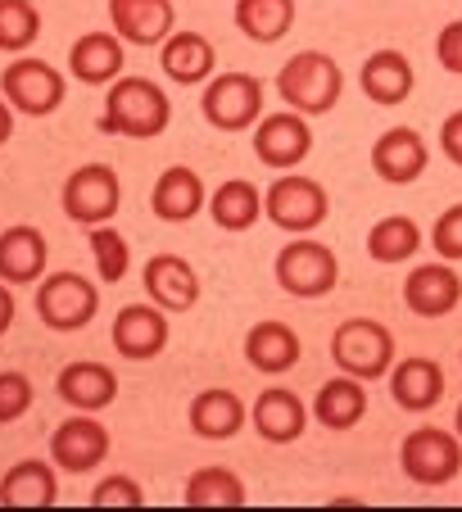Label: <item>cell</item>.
<instances>
[{
    "label": "cell",
    "mask_w": 462,
    "mask_h": 512,
    "mask_svg": "<svg viewBox=\"0 0 462 512\" xmlns=\"http://www.w3.org/2000/svg\"><path fill=\"white\" fill-rule=\"evenodd\" d=\"M173 123V105L159 91V82L123 73L118 82H109L105 91V109H100L96 127L105 136H127V141H154L164 136Z\"/></svg>",
    "instance_id": "obj_1"
},
{
    "label": "cell",
    "mask_w": 462,
    "mask_h": 512,
    "mask_svg": "<svg viewBox=\"0 0 462 512\" xmlns=\"http://www.w3.org/2000/svg\"><path fill=\"white\" fill-rule=\"evenodd\" d=\"M272 91L286 109L304 118H318V114H331L345 96V73L340 64L327 55V50H299L290 55L286 64L277 68V78H272Z\"/></svg>",
    "instance_id": "obj_2"
},
{
    "label": "cell",
    "mask_w": 462,
    "mask_h": 512,
    "mask_svg": "<svg viewBox=\"0 0 462 512\" xmlns=\"http://www.w3.org/2000/svg\"><path fill=\"white\" fill-rule=\"evenodd\" d=\"M272 277H277V286L286 290V295H295V300H322L340 281V259L331 254V245L313 241V236H290L277 250Z\"/></svg>",
    "instance_id": "obj_3"
},
{
    "label": "cell",
    "mask_w": 462,
    "mask_h": 512,
    "mask_svg": "<svg viewBox=\"0 0 462 512\" xmlns=\"http://www.w3.org/2000/svg\"><path fill=\"white\" fill-rule=\"evenodd\" d=\"M331 358H336V368L349 372V377L381 381L395 368V336H390V327H381L372 318H349L331 336Z\"/></svg>",
    "instance_id": "obj_4"
},
{
    "label": "cell",
    "mask_w": 462,
    "mask_h": 512,
    "mask_svg": "<svg viewBox=\"0 0 462 512\" xmlns=\"http://www.w3.org/2000/svg\"><path fill=\"white\" fill-rule=\"evenodd\" d=\"M263 213H268V223L281 227V232L313 236L322 223H327L331 195H327V186L313 182V177L281 173L277 182L268 186V195H263Z\"/></svg>",
    "instance_id": "obj_5"
},
{
    "label": "cell",
    "mask_w": 462,
    "mask_h": 512,
    "mask_svg": "<svg viewBox=\"0 0 462 512\" xmlns=\"http://www.w3.org/2000/svg\"><path fill=\"white\" fill-rule=\"evenodd\" d=\"M0 96L10 100L14 114H28V118H46L64 105L68 96V78L59 73L50 59L37 55H23L14 59L5 73H0Z\"/></svg>",
    "instance_id": "obj_6"
},
{
    "label": "cell",
    "mask_w": 462,
    "mask_h": 512,
    "mask_svg": "<svg viewBox=\"0 0 462 512\" xmlns=\"http://www.w3.org/2000/svg\"><path fill=\"white\" fill-rule=\"evenodd\" d=\"M123 204V182H118L114 164H82L64 177L59 191V209L64 218H73L77 227H100L109 223Z\"/></svg>",
    "instance_id": "obj_7"
},
{
    "label": "cell",
    "mask_w": 462,
    "mask_h": 512,
    "mask_svg": "<svg viewBox=\"0 0 462 512\" xmlns=\"http://www.w3.org/2000/svg\"><path fill=\"white\" fill-rule=\"evenodd\" d=\"M200 114L218 132H250L263 118V82L254 73H218L204 82Z\"/></svg>",
    "instance_id": "obj_8"
},
{
    "label": "cell",
    "mask_w": 462,
    "mask_h": 512,
    "mask_svg": "<svg viewBox=\"0 0 462 512\" xmlns=\"http://www.w3.org/2000/svg\"><path fill=\"white\" fill-rule=\"evenodd\" d=\"M100 313V286L82 272H46L37 281V318L50 331H77Z\"/></svg>",
    "instance_id": "obj_9"
},
{
    "label": "cell",
    "mask_w": 462,
    "mask_h": 512,
    "mask_svg": "<svg viewBox=\"0 0 462 512\" xmlns=\"http://www.w3.org/2000/svg\"><path fill=\"white\" fill-rule=\"evenodd\" d=\"M399 467L417 485H449L462 472V440L444 426H422L399 445Z\"/></svg>",
    "instance_id": "obj_10"
},
{
    "label": "cell",
    "mask_w": 462,
    "mask_h": 512,
    "mask_svg": "<svg viewBox=\"0 0 462 512\" xmlns=\"http://www.w3.org/2000/svg\"><path fill=\"white\" fill-rule=\"evenodd\" d=\"M308 150H313V127L295 109H277V114H263L254 123V155H259V164L290 173L295 164L308 159Z\"/></svg>",
    "instance_id": "obj_11"
},
{
    "label": "cell",
    "mask_w": 462,
    "mask_h": 512,
    "mask_svg": "<svg viewBox=\"0 0 462 512\" xmlns=\"http://www.w3.org/2000/svg\"><path fill=\"white\" fill-rule=\"evenodd\" d=\"M105 458H109V431L96 422V413L64 417V422L55 426V435H50V463H55L59 472L87 476V472H96Z\"/></svg>",
    "instance_id": "obj_12"
},
{
    "label": "cell",
    "mask_w": 462,
    "mask_h": 512,
    "mask_svg": "<svg viewBox=\"0 0 462 512\" xmlns=\"http://www.w3.org/2000/svg\"><path fill=\"white\" fill-rule=\"evenodd\" d=\"M404 304L408 313L417 318H449L453 309L462 304V277L453 272V263L431 259V263H417L404 281Z\"/></svg>",
    "instance_id": "obj_13"
},
{
    "label": "cell",
    "mask_w": 462,
    "mask_h": 512,
    "mask_svg": "<svg viewBox=\"0 0 462 512\" xmlns=\"http://www.w3.org/2000/svg\"><path fill=\"white\" fill-rule=\"evenodd\" d=\"M145 300L159 304L164 313H186L200 304V272L182 254H154L141 272Z\"/></svg>",
    "instance_id": "obj_14"
},
{
    "label": "cell",
    "mask_w": 462,
    "mask_h": 512,
    "mask_svg": "<svg viewBox=\"0 0 462 512\" xmlns=\"http://www.w3.org/2000/svg\"><path fill=\"white\" fill-rule=\"evenodd\" d=\"M372 168L381 182L408 186L431 168V145H426L422 132H413V127H385L372 145Z\"/></svg>",
    "instance_id": "obj_15"
},
{
    "label": "cell",
    "mask_w": 462,
    "mask_h": 512,
    "mask_svg": "<svg viewBox=\"0 0 462 512\" xmlns=\"http://www.w3.org/2000/svg\"><path fill=\"white\" fill-rule=\"evenodd\" d=\"M168 336H173V327H168V313L159 309V304H127V309H118L114 318V349L123 358H132V363H145V358H159L168 349Z\"/></svg>",
    "instance_id": "obj_16"
},
{
    "label": "cell",
    "mask_w": 462,
    "mask_h": 512,
    "mask_svg": "<svg viewBox=\"0 0 462 512\" xmlns=\"http://www.w3.org/2000/svg\"><path fill=\"white\" fill-rule=\"evenodd\" d=\"M109 23L127 46H164L177 32V10L173 0H109Z\"/></svg>",
    "instance_id": "obj_17"
},
{
    "label": "cell",
    "mask_w": 462,
    "mask_h": 512,
    "mask_svg": "<svg viewBox=\"0 0 462 512\" xmlns=\"http://www.w3.org/2000/svg\"><path fill=\"white\" fill-rule=\"evenodd\" d=\"M358 87H363V96L372 100V105L395 109V105H404V100L413 96L417 68H413V59H408L404 50L385 46V50H376V55L363 59V68H358Z\"/></svg>",
    "instance_id": "obj_18"
},
{
    "label": "cell",
    "mask_w": 462,
    "mask_h": 512,
    "mask_svg": "<svg viewBox=\"0 0 462 512\" xmlns=\"http://www.w3.org/2000/svg\"><path fill=\"white\" fill-rule=\"evenodd\" d=\"M46 263H50V245L41 236V227L14 223L0 232V281L5 286H37L46 277Z\"/></svg>",
    "instance_id": "obj_19"
},
{
    "label": "cell",
    "mask_w": 462,
    "mask_h": 512,
    "mask_svg": "<svg viewBox=\"0 0 462 512\" xmlns=\"http://www.w3.org/2000/svg\"><path fill=\"white\" fill-rule=\"evenodd\" d=\"M308 408H304V399L295 395V390H286V386H272V390H263L259 399H254V408H250V422H254V431L268 440V445H295L299 435L308 431Z\"/></svg>",
    "instance_id": "obj_20"
},
{
    "label": "cell",
    "mask_w": 462,
    "mask_h": 512,
    "mask_svg": "<svg viewBox=\"0 0 462 512\" xmlns=\"http://www.w3.org/2000/svg\"><path fill=\"white\" fill-rule=\"evenodd\" d=\"M55 390L73 413H100V408H109L118 399V372L105 368V363L82 358V363H68V368L59 372Z\"/></svg>",
    "instance_id": "obj_21"
},
{
    "label": "cell",
    "mask_w": 462,
    "mask_h": 512,
    "mask_svg": "<svg viewBox=\"0 0 462 512\" xmlns=\"http://www.w3.org/2000/svg\"><path fill=\"white\" fill-rule=\"evenodd\" d=\"M308 413H313L318 426H327V431H354V426L367 417V381L349 377V372L322 381Z\"/></svg>",
    "instance_id": "obj_22"
},
{
    "label": "cell",
    "mask_w": 462,
    "mask_h": 512,
    "mask_svg": "<svg viewBox=\"0 0 462 512\" xmlns=\"http://www.w3.org/2000/svg\"><path fill=\"white\" fill-rule=\"evenodd\" d=\"M159 64L177 87H204L218 68V50L204 32H173V37L159 46Z\"/></svg>",
    "instance_id": "obj_23"
},
{
    "label": "cell",
    "mask_w": 462,
    "mask_h": 512,
    "mask_svg": "<svg viewBox=\"0 0 462 512\" xmlns=\"http://www.w3.org/2000/svg\"><path fill=\"white\" fill-rule=\"evenodd\" d=\"M204 204H209L204 177L186 164L164 168L159 182H154V191H150V209H154V218H164V223H186V218H195V213L204 209Z\"/></svg>",
    "instance_id": "obj_24"
},
{
    "label": "cell",
    "mask_w": 462,
    "mask_h": 512,
    "mask_svg": "<svg viewBox=\"0 0 462 512\" xmlns=\"http://www.w3.org/2000/svg\"><path fill=\"white\" fill-rule=\"evenodd\" d=\"M68 73L87 87H109L123 78V37L114 32H87L68 50Z\"/></svg>",
    "instance_id": "obj_25"
},
{
    "label": "cell",
    "mask_w": 462,
    "mask_h": 512,
    "mask_svg": "<svg viewBox=\"0 0 462 512\" xmlns=\"http://www.w3.org/2000/svg\"><path fill=\"white\" fill-rule=\"evenodd\" d=\"M299 354H304V345L286 322H254L250 336H245V363L263 377H286L299 363Z\"/></svg>",
    "instance_id": "obj_26"
},
{
    "label": "cell",
    "mask_w": 462,
    "mask_h": 512,
    "mask_svg": "<svg viewBox=\"0 0 462 512\" xmlns=\"http://www.w3.org/2000/svg\"><path fill=\"white\" fill-rule=\"evenodd\" d=\"M390 395L404 413H431L444 399V368L435 358H404L390 368Z\"/></svg>",
    "instance_id": "obj_27"
},
{
    "label": "cell",
    "mask_w": 462,
    "mask_h": 512,
    "mask_svg": "<svg viewBox=\"0 0 462 512\" xmlns=\"http://www.w3.org/2000/svg\"><path fill=\"white\" fill-rule=\"evenodd\" d=\"M59 499L55 467L41 458H23L0 476V508H50Z\"/></svg>",
    "instance_id": "obj_28"
},
{
    "label": "cell",
    "mask_w": 462,
    "mask_h": 512,
    "mask_svg": "<svg viewBox=\"0 0 462 512\" xmlns=\"http://www.w3.org/2000/svg\"><path fill=\"white\" fill-rule=\"evenodd\" d=\"M245 422H250V408L241 404L236 390L213 386L191 399V431L204 435V440H231Z\"/></svg>",
    "instance_id": "obj_29"
},
{
    "label": "cell",
    "mask_w": 462,
    "mask_h": 512,
    "mask_svg": "<svg viewBox=\"0 0 462 512\" xmlns=\"http://www.w3.org/2000/svg\"><path fill=\"white\" fill-rule=\"evenodd\" d=\"M209 218L222 232H250L263 218V191L254 182H245V177H231L209 195Z\"/></svg>",
    "instance_id": "obj_30"
},
{
    "label": "cell",
    "mask_w": 462,
    "mask_h": 512,
    "mask_svg": "<svg viewBox=\"0 0 462 512\" xmlns=\"http://www.w3.org/2000/svg\"><path fill=\"white\" fill-rule=\"evenodd\" d=\"M236 28L259 46H277L290 28H295V0H236L231 10Z\"/></svg>",
    "instance_id": "obj_31"
},
{
    "label": "cell",
    "mask_w": 462,
    "mask_h": 512,
    "mask_svg": "<svg viewBox=\"0 0 462 512\" xmlns=\"http://www.w3.org/2000/svg\"><path fill=\"white\" fill-rule=\"evenodd\" d=\"M422 250V227L408 218V213H390V218H376V227L367 232V254L376 263H408Z\"/></svg>",
    "instance_id": "obj_32"
},
{
    "label": "cell",
    "mask_w": 462,
    "mask_h": 512,
    "mask_svg": "<svg viewBox=\"0 0 462 512\" xmlns=\"http://www.w3.org/2000/svg\"><path fill=\"white\" fill-rule=\"evenodd\" d=\"M182 499L191 503V508H245L250 490H245V481L236 472H227V467H204V472H195L191 481H186Z\"/></svg>",
    "instance_id": "obj_33"
},
{
    "label": "cell",
    "mask_w": 462,
    "mask_h": 512,
    "mask_svg": "<svg viewBox=\"0 0 462 512\" xmlns=\"http://www.w3.org/2000/svg\"><path fill=\"white\" fill-rule=\"evenodd\" d=\"M87 245H91V259H96V272L105 286H118L132 268V250H127V236L118 232L114 223H100L87 227Z\"/></svg>",
    "instance_id": "obj_34"
},
{
    "label": "cell",
    "mask_w": 462,
    "mask_h": 512,
    "mask_svg": "<svg viewBox=\"0 0 462 512\" xmlns=\"http://www.w3.org/2000/svg\"><path fill=\"white\" fill-rule=\"evenodd\" d=\"M41 37V10L32 0H0V50L23 55Z\"/></svg>",
    "instance_id": "obj_35"
},
{
    "label": "cell",
    "mask_w": 462,
    "mask_h": 512,
    "mask_svg": "<svg viewBox=\"0 0 462 512\" xmlns=\"http://www.w3.org/2000/svg\"><path fill=\"white\" fill-rule=\"evenodd\" d=\"M32 408V377L28 372H0V426L19 422Z\"/></svg>",
    "instance_id": "obj_36"
},
{
    "label": "cell",
    "mask_w": 462,
    "mask_h": 512,
    "mask_svg": "<svg viewBox=\"0 0 462 512\" xmlns=\"http://www.w3.org/2000/svg\"><path fill=\"white\" fill-rule=\"evenodd\" d=\"M431 245L444 263H458L462 259V204H449V209L435 218L431 227Z\"/></svg>",
    "instance_id": "obj_37"
},
{
    "label": "cell",
    "mask_w": 462,
    "mask_h": 512,
    "mask_svg": "<svg viewBox=\"0 0 462 512\" xmlns=\"http://www.w3.org/2000/svg\"><path fill=\"white\" fill-rule=\"evenodd\" d=\"M91 503H96V508H141L145 490L136 481H127V476H105V481L91 490Z\"/></svg>",
    "instance_id": "obj_38"
},
{
    "label": "cell",
    "mask_w": 462,
    "mask_h": 512,
    "mask_svg": "<svg viewBox=\"0 0 462 512\" xmlns=\"http://www.w3.org/2000/svg\"><path fill=\"white\" fill-rule=\"evenodd\" d=\"M435 59H440L449 73H462V19L440 28V37H435Z\"/></svg>",
    "instance_id": "obj_39"
},
{
    "label": "cell",
    "mask_w": 462,
    "mask_h": 512,
    "mask_svg": "<svg viewBox=\"0 0 462 512\" xmlns=\"http://www.w3.org/2000/svg\"><path fill=\"white\" fill-rule=\"evenodd\" d=\"M440 150L453 168H462V109H453V114L440 123Z\"/></svg>",
    "instance_id": "obj_40"
},
{
    "label": "cell",
    "mask_w": 462,
    "mask_h": 512,
    "mask_svg": "<svg viewBox=\"0 0 462 512\" xmlns=\"http://www.w3.org/2000/svg\"><path fill=\"white\" fill-rule=\"evenodd\" d=\"M14 313H19V304H14V286L0 281V336L14 327Z\"/></svg>",
    "instance_id": "obj_41"
},
{
    "label": "cell",
    "mask_w": 462,
    "mask_h": 512,
    "mask_svg": "<svg viewBox=\"0 0 462 512\" xmlns=\"http://www.w3.org/2000/svg\"><path fill=\"white\" fill-rule=\"evenodd\" d=\"M10 132H14V109H10V100L0 96V145L10 141Z\"/></svg>",
    "instance_id": "obj_42"
},
{
    "label": "cell",
    "mask_w": 462,
    "mask_h": 512,
    "mask_svg": "<svg viewBox=\"0 0 462 512\" xmlns=\"http://www.w3.org/2000/svg\"><path fill=\"white\" fill-rule=\"evenodd\" d=\"M453 435L462 440V404H458V417H453Z\"/></svg>",
    "instance_id": "obj_43"
}]
</instances>
